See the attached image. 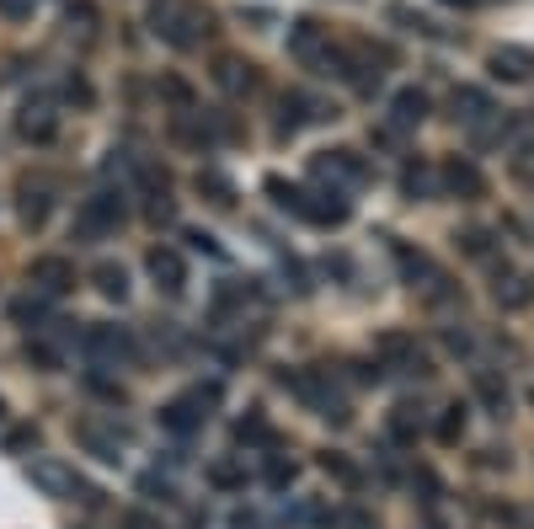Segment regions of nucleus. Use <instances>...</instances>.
<instances>
[{"label": "nucleus", "instance_id": "nucleus-2", "mask_svg": "<svg viewBox=\"0 0 534 529\" xmlns=\"http://www.w3.org/2000/svg\"><path fill=\"white\" fill-rule=\"evenodd\" d=\"M123 220H129L123 193L102 188V193L81 198V209H75V236H81V241H102V236H113V230H123Z\"/></svg>", "mask_w": 534, "mask_h": 529}, {"label": "nucleus", "instance_id": "nucleus-3", "mask_svg": "<svg viewBox=\"0 0 534 529\" xmlns=\"http://www.w3.org/2000/svg\"><path fill=\"white\" fill-rule=\"evenodd\" d=\"M27 481L43 492V497H59V503H97V492L86 487L81 476H75V465H65V460H54V455H38V460H27Z\"/></svg>", "mask_w": 534, "mask_h": 529}, {"label": "nucleus", "instance_id": "nucleus-43", "mask_svg": "<svg viewBox=\"0 0 534 529\" xmlns=\"http://www.w3.org/2000/svg\"><path fill=\"white\" fill-rule=\"evenodd\" d=\"M65 102H75V107H91V86L81 81V75H70V81H65Z\"/></svg>", "mask_w": 534, "mask_h": 529}, {"label": "nucleus", "instance_id": "nucleus-7", "mask_svg": "<svg viewBox=\"0 0 534 529\" xmlns=\"http://www.w3.org/2000/svg\"><path fill=\"white\" fill-rule=\"evenodd\" d=\"M75 444H81L86 455H97L102 465H123L129 433H123L118 423H102V417H81V423H75Z\"/></svg>", "mask_w": 534, "mask_h": 529}, {"label": "nucleus", "instance_id": "nucleus-34", "mask_svg": "<svg viewBox=\"0 0 534 529\" xmlns=\"http://www.w3.org/2000/svg\"><path fill=\"white\" fill-rule=\"evenodd\" d=\"M209 487H219V492L246 487V465H235V460H219V465H209Z\"/></svg>", "mask_w": 534, "mask_h": 529}, {"label": "nucleus", "instance_id": "nucleus-42", "mask_svg": "<svg viewBox=\"0 0 534 529\" xmlns=\"http://www.w3.org/2000/svg\"><path fill=\"white\" fill-rule=\"evenodd\" d=\"M161 91H166V97L177 102V107H193V91H187V81H177V75H166Z\"/></svg>", "mask_w": 534, "mask_h": 529}, {"label": "nucleus", "instance_id": "nucleus-45", "mask_svg": "<svg viewBox=\"0 0 534 529\" xmlns=\"http://www.w3.org/2000/svg\"><path fill=\"white\" fill-rule=\"evenodd\" d=\"M27 359L43 364V369H54V364H59V353L49 348V342H27Z\"/></svg>", "mask_w": 534, "mask_h": 529}, {"label": "nucleus", "instance_id": "nucleus-26", "mask_svg": "<svg viewBox=\"0 0 534 529\" xmlns=\"http://www.w3.org/2000/svg\"><path fill=\"white\" fill-rule=\"evenodd\" d=\"M390 252H396V268H401L406 278H412V284H417V278H422V284H428V278H433V262H428V257H422V252H417V246H406V241H396V246H390Z\"/></svg>", "mask_w": 534, "mask_h": 529}, {"label": "nucleus", "instance_id": "nucleus-1", "mask_svg": "<svg viewBox=\"0 0 534 529\" xmlns=\"http://www.w3.org/2000/svg\"><path fill=\"white\" fill-rule=\"evenodd\" d=\"M150 27H155V38H161V43H171V49H198V43L214 33V17H209V11H198V6L161 0V6L150 11Z\"/></svg>", "mask_w": 534, "mask_h": 529}, {"label": "nucleus", "instance_id": "nucleus-41", "mask_svg": "<svg viewBox=\"0 0 534 529\" xmlns=\"http://www.w3.org/2000/svg\"><path fill=\"white\" fill-rule=\"evenodd\" d=\"M412 487L422 492V503H428V508L438 503V492H444V487H438V476H433V471H417V476H412Z\"/></svg>", "mask_w": 534, "mask_h": 529}, {"label": "nucleus", "instance_id": "nucleus-14", "mask_svg": "<svg viewBox=\"0 0 534 529\" xmlns=\"http://www.w3.org/2000/svg\"><path fill=\"white\" fill-rule=\"evenodd\" d=\"M486 70H492L497 81H508V86H524L534 75V54L524 43H502V49H492V59H486Z\"/></svg>", "mask_w": 534, "mask_h": 529}, {"label": "nucleus", "instance_id": "nucleus-6", "mask_svg": "<svg viewBox=\"0 0 534 529\" xmlns=\"http://www.w3.org/2000/svg\"><path fill=\"white\" fill-rule=\"evenodd\" d=\"M81 348L91 353V364H97V369H118V364L134 359V337L123 332V326H107V321L86 326V332H81Z\"/></svg>", "mask_w": 534, "mask_h": 529}, {"label": "nucleus", "instance_id": "nucleus-48", "mask_svg": "<svg viewBox=\"0 0 534 529\" xmlns=\"http://www.w3.org/2000/svg\"><path fill=\"white\" fill-rule=\"evenodd\" d=\"M33 6H38V0H0V17H33Z\"/></svg>", "mask_w": 534, "mask_h": 529}, {"label": "nucleus", "instance_id": "nucleus-28", "mask_svg": "<svg viewBox=\"0 0 534 529\" xmlns=\"http://www.w3.org/2000/svg\"><path fill=\"white\" fill-rule=\"evenodd\" d=\"M91 278H97V289L107 294V300H129V273H123L118 262H102Z\"/></svg>", "mask_w": 534, "mask_h": 529}, {"label": "nucleus", "instance_id": "nucleus-20", "mask_svg": "<svg viewBox=\"0 0 534 529\" xmlns=\"http://www.w3.org/2000/svg\"><path fill=\"white\" fill-rule=\"evenodd\" d=\"M321 49H326V27H321L316 17H300V22L289 27V54L300 59V65H310Z\"/></svg>", "mask_w": 534, "mask_h": 529}, {"label": "nucleus", "instance_id": "nucleus-4", "mask_svg": "<svg viewBox=\"0 0 534 529\" xmlns=\"http://www.w3.org/2000/svg\"><path fill=\"white\" fill-rule=\"evenodd\" d=\"M284 385H289V391L300 396L316 417H326V423H337V428H342V423L353 417V412H348V401H342L332 385H326L321 369H300V375H284Z\"/></svg>", "mask_w": 534, "mask_h": 529}, {"label": "nucleus", "instance_id": "nucleus-54", "mask_svg": "<svg viewBox=\"0 0 534 529\" xmlns=\"http://www.w3.org/2000/svg\"><path fill=\"white\" fill-rule=\"evenodd\" d=\"M0 417H6V401H0Z\"/></svg>", "mask_w": 534, "mask_h": 529}, {"label": "nucleus", "instance_id": "nucleus-10", "mask_svg": "<svg viewBox=\"0 0 534 529\" xmlns=\"http://www.w3.org/2000/svg\"><path fill=\"white\" fill-rule=\"evenodd\" d=\"M438 182H444V193L465 198V204H476V198H486V177H481V166L470 161V155H449L444 171H438Z\"/></svg>", "mask_w": 534, "mask_h": 529}, {"label": "nucleus", "instance_id": "nucleus-5", "mask_svg": "<svg viewBox=\"0 0 534 529\" xmlns=\"http://www.w3.org/2000/svg\"><path fill=\"white\" fill-rule=\"evenodd\" d=\"M214 401H219V385H193L187 396H177V401H166V407H161V428L177 433V439H193Z\"/></svg>", "mask_w": 534, "mask_h": 529}, {"label": "nucleus", "instance_id": "nucleus-17", "mask_svg": "<svg viewBox=\"0 0 534 529\" xmlns=\"http://www.w3.org/2000/svg\"><path fill=\"white\" fill-rule=\"evenodd\" d=\"M534 305V278L529 273H508V262L497 268V310H529Z\"/></svg>", "mask_w": 534, "mask_h": 529}, {"label": "nucleus", "instance_id": "nucleus-18", "mask_svg": "<svg viewBox=\"0 0 534 529\" xmlns=\"http://www.w3.org/2000/svg\"><path fill=\"white\" fill-rule=\"evenodd\" d=\"M348 214H353V204L342 188H326V193L305 198V220H316V225H348Z\"/></svg>", "mask_w": 534, "mask_h": 529}, {"label": "nucleus", "instance_id": "nucleus-35", "mask_svg": "<svg viewBox=\"0 0 534 529\" xmlns=\"http://www.w3.org/2000/svg\"><path fill=\"white\" fill-rule=\"evenodd\" d=\"M11 316H17L22 326H38L43 316H49V300H43V294L33 289V294H22V300H17V305H11Z\"/></svg>", "mask_w": 534, "mask_h": 529}, {"label": "nucleus", "instance_id": "nucleus-30", "mask_svg": "<svg viewBox=\"0 0 534 529\" xmlns=\"http://www.w3.org/2000/svg\"><path fill=\"white\" fill-rule=\"evenodd\" d=\"M454 241H460V252L465 257H476V262H492L497 257V246H492V230H460V236H454Z\"/></svg>", "mask_w": 534, "mask_h": 529}, {"label": "nucleus", "instance_id": "nucleus-44", "mask_svg": "<svg viewBox=\"0 0 534 529\" xmlns=\"http://www.w3.org/2000/svg\"><path fill=\"white\" fill-rule=\"evenodd\" d=\"M444 348L454 353V359H465V353L476 348V342H470V332H454V326H449V332H444Z\"/></svg>", "mask_w": 534, "mask_h": 529}, {"label": "nucleus", "instance_id": "nucleus-52", "mask_svg": "<svg viewBox=\"0 0 534 529\" xmlns=\"http://www.w3.org/2000/svg\"><path fill=\"white\" fill-rule=\"evenodd\" d=\"M123 529H161V519H150V513H123Z\"/></svg>", "mask_w": 534, "mask_h": 529}, {"label": "nucleus", "instance_id": "nucleus-21", "mask_svg": "<svg viewBox=\"0 0 534 529\" xmlns=\"http://www.w3.org/2000/svg\"><path fill=\"white\" fill-rule=\"evenodd\" d=\"M49 209H54L49 182H22V193H17V214H22V225H27V230H38L43 220H49Z\"/></svg>", "mask_w": 534, "mask_h": 529}, {"label": "nucleus", "instance_id": "nucleus-36", "mask_svg": "<svg viewBox=\"0 0 534 529\" xmlns=\"http://www.w3.org/2000/svg\"><path fill=\"white\" fill-rule=\"evenodd\" d=\"M492 524H502V529H529V513L524 508H513V503H486L481 508Z\"/></svg>", "mask_w": 534, "mask_h": 529}, {"label": "nucleus", "instance_id": "nucleus-53", "mask_svg": "<svg viewBox=\"0 0 534 529\" xmlns=\"http://www.w3.org/2000/svg\"><path fill=\"white\" fill-rule=\"evenodd\" d=\"M444 6H454V11H470V6H481V0H444Z\"/></svg>", "mask_w": 534, "mask_h": 529}, {"label": "nucleus", "instance_id": "nucleus-11", "mask_svg": "<svg viewBox=\"0 0 534 529\" xmlns=\"http://www.w3.org/2000/svg\"><path fill=\"white\" fill-rule=\"evenodd\" d=\"M310 171L326 177V182H342V188H353V182L369 177V166H364V155H358V150H321L316 161H310Z\"/></svg>", "mask_w": 534, "mask_h": 529}, {"label": "nucleus", "instance_id": "nucleus-9", "mask_svg": "<svg viewBox=\"0 0 534 529\" xmlns=\"http://www.w3.org/2000/svg\"><path fill=\"white\" fill-rule=\"evenodd\" d=\"M27 284H33L43 300H65V294L75 289V262L70 257H33Z\"/></svg>", "mask_w": 534, "mask_h": 529}, {"label": "nucleus", "instance_id": "nucleus-33", "mask_svg": "<svg viewBox=\"0 0 534 529\" xmlns=\"http://www.w3.org/2000/svg\"><path fill=\"white\" fill-rule=\"evenodd\" d=\"M465 439V407L460 401H454V407H444V417H438V444H460Z\"/></svg>", "mask_w": 534, "mask_h": 529}, {"label": "nucleus", "instance_id": "nucleus-39", "mask_svg": "<svg viewBox=\"0 0 534 529\" xmlns=\"http://www.w3.org/2000/svg\"><path fill=\"white\" fill-rule=\"evenodd\" d=\"M294 476H300V465H294V460H273V465H267V481H273V487H294Z\"/></svg>", "mask_w": 534, "mask_h": 529}, {"label": "nucleus", "instance_id": "nucleus-25", "mask_svg": "<svg viewBox=\"0 0 534 529\" xmlns=\"http://www.w3.org/2000/svg\"><path fill=\"white\" fill-rule=\"evenodd\" d=\"M486 113H492V102H486V91H476V86H460V91H454V118H465V123H481Z\"/></svg>", "mask_w": 534, "mask_h": 529}, {"label": "nucleus", "instance_id": "nucleus-31", "mask_svg": "<svg viewBox=\"0 0 534 529\" xmlns=\"http://www.w3.org/2000/svg\"><path fill=\"white\" fill-rule=\"evenodd\" d=\"M321 471L332 481H342V487H364V471H358L348 455H337V449H332V455H321Z\"/></svg>", "mask_w": 534, "mask_h": 529}, {"label": "nucleus", "instance_id": "nucleus-51", "mask_svg": "<svg viewBox=\"0 0 534 529\" xmlns=\"http://www.w3.org/2000/svg\"><path fill=\"white\" fill-rule=\"evenodd\" d=\"M187 241H193V252H209V257H219L214 236H203V230H187Z\"/></svg>", "mask_w": 534, "mask_h": 529}, {"label": "nucleus", "instance_id": "nucleus-27", "mask_svg": "<svg viewBox=\"0 0 534 529\" xmlns=\"http://www.w3.org/2000/svg\"><path fill=\"white\" fill-rule=\"evenodd\" d=\"M267 193H273V204L278 209H289V214H300V220H305V188H294V182H284V177H267Z\"/></svg>", "mask_w": 534, "mask_h": 529}, {"label": "nucleus", "instance_id": "nucleus-23", "mask_svg": "<svg viewBox=\"0 0 534 529\" xmlns=\"http://www.w3.org/2000/svg\"><path fill=\"white\" fill-rule=\"evenodd\" d=\"M385 22H396L401 33H417V38H438V22L422 17L417 6H401V0H390V6H385Z\"/></svg>", "mask_w": 534, "mask_h": 529}, {"label": "nucleus", "instance_id": "nucleus-49", "mask_svg": "<svg viewBox=\"0 0 534 529\" xmlns=\"http://www.w3.org/2000/svg\"><path fill=\"white\" fill-rule=\"evenodd\" d=\"M70 27H81V33H91V27H97V11H91V6H70Z\"/></svg>", "mask_w": 534, "mask_h": 529}, {"label": "nucleus", "instance_id": "nucleus-24", "mask_svg": "<svg viewBox=\"0 0 534 529\" xmlns=\"http://www.w3.org/2000/svg\"><path fill=\"white\" fill-rule=\"evenodd\" d=\"M401 193L412 198V204H428V193H433V171L422 166V161H406V166H401Z\"/></svg>", "mask_w": 534, "mask_h": 529}, {"label": "nucleus", "instance_id": "nucleus-13", "mask_svg": "<svg viewBox=\"0 0 534 529\" xmlns=\"http://www.w3.org/2000/svg\"><path fill=\"white\" fill-rule=\"evenodd\" d=\"M209 75H214V86L225 91V97H246V91H257V65L241 59V54H219Z\"/></svg>", "mask_w": 534, "mask_h": 529}, {"label": "nucleus", "instance_id": "nucleus-38", "mask_svg": "<svg viewBox=\"0 0 534 529\" xmlns=\"http://www.w3.org/2000/svg\"><path fill=\"white\" fill-rule=\"evenodd\" d=\"M86 391H91V396H107V401H123V385L107 380V375H97V369L86 375Z\"/></svg>", "mask_w": 534, "mask_h": 529}, {"label": "nucleus", "instance_id": "nucleus-46", "mask_svg": "<svg viewBox=\"0 0 534 529\" xmlns=\"http://www.w3.org/2000/svg\"><path fill=\"white\" fill-rule=\"evenodd\" d=\"M476 465H481V471H508L513 460H508V449H481V460H476Z\"/></svg>", "mask_w": 534, "mask_h": 529}, {"label": "nucleus", "instance_id": "nucleus-32", "mask_svg": "<svg viewBox=\"0 0 534 529\" xmlns=\"http://www.w3.org/2000/svg\"><path fill=\"white\" fill-rule=\"evenodd\" d=\"M235 444H273V428H267L262 412H246L241 423H235Z\"/></svg>", "mask_w": 534, "mask_h": 529}, {"label": "nucleus", "instance_id": "nucleus-22", "mask_svg": "<svg viewBox=\"0 0 534 529\" xmlns=\"http://www.w3.org/2000/svg\"><path fill=\"white\" fill-rule=\"evenodd\" d=\"M470 385H476V401H481L492 417H508V412H513V396H508V385H502V375H492V369H476V380H470Z\"/></svg>", "mask_w": 534, "mask_h": 529}, {"label": "nucleus", "instance_id": "nucleus-19", "mask_svg": "<svg viewBox=\"0 0 534 529\" xmlns=\"http://www.w3.org/2000/svg\"><path fill=\"white\" fill-rule=\"evenodd\" d=\"M385 439L401 444V449H417V439H422V407H412V401L390 407V417H385Z\"/></svg>", "mask_w": 534, "mask_h": 529}, {"label": "nucleus", "instance_id": "nucleus-50", "mask_svg": "<svg viewBox=\"0 0 534 529\" xmlns=\"http://www.w3.org/2000/svg\"><path fill=\"white\" fill-rule=\"evenodd\" d=\"M230 529H267V524H262L251 508H235V513H230Z\"/></svg>", "mask_w": 534, "mask_h": 529}, {"label": "nucleus", "instance_id": "nucleus-12", "mask_svg": "<svg viewBox=\"0 0 534 529\" xmlns=\"http://www.w3.org/2000/svg\"><path fill=\"white\" fill-rule=\"evenodd\" d=\"M17 134H22V139H33V145H49V139L59 134L54 102H49V97H27V102H22V113H17Z\"/></svg>", "mask_w": 534, "mask_h": 529}, {"label": "nucleus", "instance_id": "nucleus-16", "mask_svg": "<svg viewBox=\"0 0 534 529\" xmlns=\"http://www.w3.org/2000/svg\"><path fill=\"white\" fill-rule=\"evenodd\" d=\"M428 118V91H417V86H401L396 97H390V129L406 134V129H417V123Z\"/></svg>", "mask_w": 534, "mask_h": 529}, {"label": "nucleus", "instance_id": "nucleus-47", "mask_svg": "<svg viewBox=\"0 0 534 529\" xmlns=\"http://www.w3.org/2000/svg\"><path fill=\"white\" fill-rule=\"evenodd\" d=\"M38 444V428H11L6 433V449H33Z\"/></svg>", "mask_w": 534, "mask_h": 529}, {"label": "nucleus", "instance_id": "nucleus-15", "mask_svg": "<svg viewBox=\"0 0 534 529\" xmlns=\"http://www.w3.org/2000/svg\"><path fill=\"white\" fill-rule=\"evenodd\" d=\"M145 268H150V278H155V289H166V294H182V289H187V262L171 252V246H150Z\"/></svg>", "mask_w": 534, "mask_h": 529}, {"label": "nucleus", "instance_id": "nucleus-37", "mask_svg": "<svg viewBox=\"0 0 534 529\" xmlns=\"http://www.w3.org/2000/svg\"><path fill=\"white\" fill-rule=\"evenodd\" d=\"M326 529H380V524L364 508H342V513H326Z\"/></svg>", "mask_w": 534, "mask_h": 529}, {"label": "nucleus", "instance_id": "nucleus-29", "mask_svg": "<svg viewBox=\"0 0 534 529\" xmlns=\"http://www.w3.org/2000/svg\"><path fill=\"white\" fill-rule=\"evenodd\" d=\"M198 193H209L214 209H235V188L219 177V171H198Z\"/></svg>", "mask_w": 534, "mask_h": 529}, {"label": "nucleus", "instance_id": "nucleus-40", "mask_svg": "<svg viewBox=\"0 0 534 529\" xmlns=\"http://www.w3.org/2000/svg\"><path fill=\"white\" fill-rule=\"evenodd\" d=\"M139 492H145V497H155V503H171V497H177V492H171V481H166V476H145V481H139Z\"/></svg>", "mask_w": 534, "mask_h": 529}, {"label": "nucleus", "instance_id": "nucleus-8", "mask_svg": "<svg viewBox=\"0 0 534 529\" xmlns=\"http://www.w3.org/2000/svg\"><path fill=\"white\" fill-rule=\"evenodd\" d=\"M326 118H337V107L305 97V91H289L284 107H278V139H294V134L305 129V123H326Z\"/></svg>", "mask_w": 534, "mask_h": 529}]
</instances>
